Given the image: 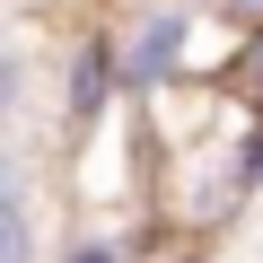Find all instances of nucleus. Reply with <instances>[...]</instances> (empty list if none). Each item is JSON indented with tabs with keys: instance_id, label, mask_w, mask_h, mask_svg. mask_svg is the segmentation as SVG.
<instances>
[{
	"instance_id": "f257e3e1",
	"label": "nucleus",
	"mask_w": 263,
	"mask_h": 263,
	"mask_svg": "<svg viewBox=\"0 0 263 263\" xmlns=\"http://www.w3.org/2000/svg\"><path fill=\"white\" fill-rule=\"evenodd\" d=\"M184 44H193V9H184V0L149 9L141 27L123 35V97H141V105H149V97H167V88L193 70V53H184Z\"/></svg>"
},
{
	"instance_id": "f03ea898",
	"label": "nucleus",
	"mask_w": 263,
	"mask_h": 263,
	"mask_svg": "<svg viewBox=\"0 0 263 263\" xmlns=\"http://www.w3.org/2000/svg\"><path fill=\"white\" fill-rule=\"evenodd\" d=\"M114 97H123V44L114 35H79L70 62H62V123L70 132H97Z\"/></svg>"
},
{
	"instance_id": "7ed1b4c3",
	"label": "nucleus",
	"mask_w": 263,
	"mask_h": 263,
	"mask_svg": "<svg viewBox=\"0 0 263 263\" xmlns=\"http://www.w3.org/2000/svg\"><path fill=\"white\" fill-rule=\"evenodd\" d=\"M0 263H35V219H27V176L0 193Z\"/></svg>"
},
{
	"instance_id": "20e7f679",
	"label": "nucleus",
	"mask_w": 263,
	"mask_h": 263,
	"mask_svg": "<svg viewBox=\"0 0 263 263\" xmlns=\"http://www.w3.org/2000/svg\"><path fill=\"white\" fill-rule=\"evenodd\" d=\"M228 88L246 97V114H263V27H254V35H246V53L228 62Z\"/></svg>"
},
{
	"instance_id": "39448f33",
	"label": "nucleus",
	"mask_w": 263,
	"mask_h": 263,
	"mask_svg": "<svg viewBox=\"0 0 263 263\" xmlns=\"http://www.w3.org/2000/svg\"><path fill=\"white\" fill-rule=\"evenodd\" d=\"M62 263H123V246H114V237H70Z\"/></svg>"
},
{
	"instance_id": "423d86ee",
	"label": "nucleus",
	"mask_w": 263,
	"mask_h": 263,
	"mask_svg": "<svg viewBox=\"0 0 263 263\" xmlns=\"http://www.w3.org/2000/svg\"><path fill=\"white\" fill-rule=\"evenodd\" d=\"M219 18H237V27L254 35V27H263V0H219Z\"/></svg>"
},
{
	"instance_id": "0eeeda50",
	"label": "nucleus",
	"mask_w": 263,
	"mask_h": 263,
	"mask_svg": "<svg viewBox=\"0 0 263 263\" xmlns=\"http://www.w3.org/2000/svg\"><path fill=\"white\" fill-rule=\"evenodd\" d=\"M246 167H254V184H263V114L246 123Z\"/></svg>"
},
{
	"instance_id": "6e6552de",
	"label": "nucleus",
	"mask_w": 263,
	"mask_h": 263,
	"mask_svg": "<svg viewBox=\"0 0 263 263\" xmlns=\"http://www.w3.org/2000/svg\"><path fill=\"white\" fill-rule=\"evenodd\" d=\"M176 263H219V254H202V246H193V254H176Z\"/></svg>"
}]
</instances>
